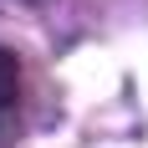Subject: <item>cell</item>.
<instances>
[{"mask_svg":"<svg viewBox=\"0 0 148 148\" xmlns=\"http://www.w3.org/2000/svg\"><path fill=\"white\" fill-rule=\"evenodd\" d=\"M10 97H15V61L5 56V51H0V118H5Z\"/></svg>","mask_w":148,"mask_h":148,"instance_id":"6da1fadb","label":"cell"}]
</instances>
